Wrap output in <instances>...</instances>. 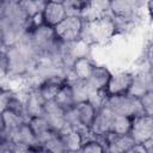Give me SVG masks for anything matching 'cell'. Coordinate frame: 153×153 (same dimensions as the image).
I'll use <instances>...</instances> for the list:
<instances>
[{"label":"cell","instance_id":"29","mask_svg":"<svg viewBox=\"0 0 153 153\" xmlns=\"http://www.w3.org/2000/svg\"><path fill=\"white\" fill-rule=\"evenodd\" d=\"M128 153H152V151H149L143 143H136Z\"/></svg>","mask_w":153,"mask_h":153},{"label":"cell","instance_id":"26","mask_svg":"<svg viewBox=\"0 0 153 153\" xmlns=\"http://www.w3.org/2000/svg\"><path fill=\"white\" fill-rule=\"evenodd\" d=\"M139 100L142 106L143 114L152 116L153 115V91L143 93L141 97H139Z\"/></svg>","mask_w":153,"mask_h":153},{"label":"cell","instance_id":"22","mask_svg":"<svg viewBox=\"0 0 153 153\" xmlns=\"http://www.w3.org/2000/svg\"><path fill=\"white\" fill-rule=\"evenodd\" d=\"M54 102L65 111H67L74 106L75 102H74V97H73V93H72V90H71V86L68 82H66L61 87V90L56 94Z\"/></svg>","mask_w":153,"mask_h":153},{"label":"cell","instance_id":"1","mask_svg":"<svg viewBox=\"0 0 153 153\" xmlns=\"http://www.w3.org/2000/svg\"><path fill=\"white\" fill-rule=\"evenodd\" d=\"M118 35L117 25L111 14H106L90 23H84L81 39L92 44H108Z\"/></svg>","mask_w":153,"mask_h":153},{"label":"cell","instance_id":"12","mask_svg":"<svg viewBox=\"0 0 153 153\" xmlns=\"http://www.w3.org/2000/svg\"><path fill=\"white\" fill-rule=\"evenodd\" d=\"M153 91L152 87V73L151 69H141L139 72L134 73V79H133V84L130 86V90L128 92V94L133 96V97H141L143 93Z\"/></svg>","mask_w":153,"mask_h":153},{"label":"cell","instance_id":"10","mask_svg":"<svg viewBox=\"0 0 153 153\" xmlns=\"http://www.w3.org/2000/svg\"><path fill=\"white\" fill-rule=\"evenodd\" d=\"M134 145V140L129 134L126 135H115L108 134L104 139V146L106 153H128Z\"/></svg>","mask_w":153,"mask_h":153},{"label":"cell","instance_id":"30","mask_svg":"<svg viewBox=\"0 0 153 153\" xmlns=\"http://www.w3.org/2000/svg\"><path fill=\"white\" fill-rule=\"evenodd\" d=\"M8 147H10V143L5 140L2 135H0V153H6Z\"/></svg>","mask_w":153,"mask_h":153},{"label":"cell","instance_id":"4","mask_svg":"<svg viewBox=\"0 0 153 153\" xmlns=\"http://www.w3.org/2000/svg\"><path fill=\"white\" fill-rule=\"evenodd\" d=\"M129 135L135 143H145L153 140V117L149 115H140L131 118Z\"/></svg>","mask_w":153,"mask_h":153},{"label":"cell","instance_id":"34","mask_svg":"<svg viewBox=\"0 0 153 153\" xmlns=\"http://www.w3.org/2000/svg\"><path fill=\"white\" fill-rule=\"evenodd\" d=\"M26 153H35V152H33V149H32V148H30V149H29Z\"/></svg>","mask_w":153,"mask_h":153},{"label":"cell","instance_id":"20","mask_svg":"<svg viewBox=\"0 0 153 153\" xmlns=\"http://www.w3.org/2000/svg\"><path fill=\"white\" fill-rule=\"evenodd\" d=\"M26 122H27L29 127L31 128L32 133L35 134V136L37 139V142H39L41 139H43L48 133H50L53 130L43 116L30 117V118H27Z\"/></svg>","mask_w":153,"mask_h":153},{"label":"cell","instance_id":"14","mask_svg":"<svg viewBox=\"0 0 153 153\" xmlns=\"http://www.w3.org/2000/svg\"><path fill=\"white\" fill-rule=\"evenodd\" d=\"M61 135V139L63 141L66 152H79L84 145V142L86 141V137L82 133L74 130L72 128H69L67 124L66 127L59 133Z\"/></svg>","mask_w":153,"mask_h":153},{"label":"cell","instance_id":"24","mask_svg":"<svg viewBox=\"0 0 153 153\" xmlns=\"http://www.w3.org/2000/svg\"><path fill=\"white\" fill-rule=\"evenodd\" d=\"M79 153H106V152H105V146L102 141L97 139H90L84 142Z\"/></svg>","mask_w":153,"mask_h":153},{"label":"cell","instance_id":"9","mask_svg":"<svg viewBox=\"0 0 153 153\" xmlns=\"http://www.w3.org/2000/svg\"><path fill=\"white\" fill-rule=\"evenodd\" d=\"M96 66V62L90 56H84L75 59L67 73V80L75 79V80H87Z\"/></svg>","mask_w":153,"mask_h":153},{"label":"cell","instance_id":"5","mask_svg":"<svg viewBox=\"0 0 153 153\" xmlns=\"http://www.w3.org/2000/svg\"><path fill=\"white\" fill-rule=\"evenodd\" d=\"M114 112L106 106L103 105L97 110L93 123L90 128V133L92 139H97L104 143V139L108 134H110V126L114 117Z\"/></svg>","mask_w":153,"mask_h":153},{"label":"cell","instance_id":"15","mask_svg":"<svg viewBox=\"0 0 153 153\" xmlns=\"http://www.w3.org/2000/svg\"><path fill=\"white\" fill-rule=\"evenodd\" d=\"M111 71L105 65H97L94 66L90 78L86 80L92 91H105L106 85L111 76Z\"/></svg>","mask_w":153,"mask_h":153},{"label":"cell","instance_id":"25","mask_svg":"<svg viewBox=\"0 0 153 153\" xmlns=\"http://www.w3.org/2000/svg\"><path fill=\"white\" fill-rule=\"evenodd\" d=\"M62 2L66 8L67 16H80L81 10L85 5V1H80V0H67V1L63 0Z\"/></svg>","mask_w":153,"mask_h":153},{"label":"cell","instance_id":"18","mask_svg":"<svg viewBox=\"0 0 153 153\" xmlns=\"http://www.w3.org/2000/svg\"><path fill=\"white\" fill-rule=\"evenodd\" d=\"M67 82L71 86V90H72V93H73V97H74V102L75 103L88 100L90 96L93 92H96V91H92V88L90 87V85L87 84L86 80L69 79V80H67Z\"/></svg>","mask_w":153,"mask_h":153},{"label":"cell","instance_id":"32","mask_svg":"<svg viewBox=\"0 0 153 153\" xmlns=\"http://www.w3.org/2000/svg\"><path fill=\"white\" fill-rule=\"evenodd\" d=\"M33 152H35V153H50L49 151H47V149H45V148H43V147L33 148Z\"/></svg>","mask_w":153,"mask_h":153},{"label":"cell","instance_id":"23","mask_svg":"<svg viewBox=\"0 0 153 153\" xmlns=\"http://www.w3.org/2000/svg\"><path fill=\"white\" fill-rule=\"evenodd\" d=\"M44 0H25V1H19L20 8L25 13L26 18H32L37 14H41L43 12V8L45 6Z\"/></svg>","mask_w":153,"mask_h":153},{"label":"cell","instance_id":"31","mask_svg":"<svg viewBox=\"0 0 153 153\" xmlns=\"http://www.w3.org/2000/svg\"><path fill=\"white\" fill-rule=\"evenodd\" d=\"M6 49L5 47V39H4V32H2V29L0 27V50H4Z\"/></svg>","mask_w":153,"mask_h":153},{"label":"cell","instance_id":"3","mask_svg":"<svg viewBox=\"0 0 153 153\" xmlns=\"http://www.w3.org/2000/svg\"><path fill=\"white\" fill-rule=\"evenodd\" d=\"M84 27V22L80 16H67L55 27V35L59 42L71 43L80 39Z\"/></svg>","mask_w":153,"mask_h":153},{"label":"cell","instance_id":"16","mask_svg":"<svg viewBox=\"0 0 153 153\" xmlns=\"http://www.w3.org/2000/svg\"><path fill=\"white\" fill-rule=\"evenodd\" d=\"M45 102L38 93L36 88H30L26 99H25V115L26 118L35 117V116H42L43 109H44Z\"/></svg>","mask_w":153,"mask_h":153},{"label":"cell","instance_id":"19","mask_svg":"<svg viewBox=\"0 0 153 153\" xmlns=\"http://www.w3.org/2000/svg\"><path fill=\"white\" fill-rule=\"evenodd\" d=\"M1 118H2V123H4V134L16 130L17 128H19L23 123H25L27 121L24 116L17 114L10 109H6L1 114Z\"/></svg>","mask_w":153,"mask_h":153},{"label":"cell","instance_id":"13","mask_svg":"<svg viewBox=\"0 0 153 153\" xmlns=\"http://www.w3.org/2000/svg\"><path fill=\"white\" fill-rule=\"evenodd\" d=\"M110 1H85L80 17L84 23H90L109 14Z\"/></svg>","mask_w":153,"mask_h":153},{"label":"cell","instance_id":"7","mask_svg":"<svg viewBox=\"0 0 153 153\" xmlns=\"http://www.w3.org/2000/svg\"><path fill=\"white\" fill-rule=\"evenodd\" d=\"M67 82V76L65 74H51L45 76L35 88L38 91L44 102L54 100L61 87Z\"/></svg>","mask_w":153,"mask_h":153},{"label":"cell","instance_id":"27","mask_svg":"<svg viewBox=\"0 0 153 153\" xmlns=\"http://www.w3.org/2000/svg\"><path fill=\"white\" fill-rule=\"evenodd\" d=\"M10 75V66H8V57L4 50H0V84L7 79Z\"/></svg>","mask_w":153,"mask_h":153},{"label":"cell","instance_id":"2","mask_svg":"<svg viewBox=\"0 0 153 153\" xmlns=\"http://www.w3.org/2000/svg\"><path fill=\"white\" fill-rule=\"evenodd\" d=\"M104 105H106L114 114L123 115L130 118L145 115L139 98L133 97L128 93L121 96H109Z\"/></svg>","mask_w":153,"mask_h":153},{"label":"cell","instance_id":"6","mask_svg":"<svg viewBox=\"0 0 153 153\" xmlns=\"http://www.w3.org/2000/svg\"><path fill=\"white\" fill-rule=\"evenodd\" d=\"M134 72L131 71H118L111 73L110 80L106 85L105 93L106 96H121L127 94L133 84Z\"/></svg>","mask_w":153,"mask_h":153},{"label":"cell","instance_id":"8","mask_svg":"<svg viewBox=\"0 0 153 153\" xmlns=\"http://www.w3.org/2000/svg\"><path fill=\"white\" fill-rule=\"evenodd\" d=\"M42 116L45 118V121L48 122L50 128L56 133H60L66 127L65 110L61 109L54 100L45 102Z\"/></svg>","mask_w":153,"mask_h":153},{"label":"cell","instance_id":"21","mask_svg":"<svg viewBox=\"0 0 153 153\" xmlns=\"http://www.w3.org/2000/svg\"><path fill=\"white\" fill-rule=\"evenodd\" d=\"M131 127V118L123 116V115H114L111 126H110V134L115 135H126L129 134Z\"/></svg>","mask_w":153,"mask_h":153},{"label":"cell","instance_id":"11","mask_svg":"<svg viewBox=\"0 0 153 153\" xmlns=\"http://www.w3.org/2000/svg\"><path fill=\"white\" fill-rule=\"evenodd\" d=\"M43 22L45 25L55 27L59 23H61L66 17V8L62 1H47L42 12Z\"/></svg>","mask_w":153,"mask_h":153},{"label":"cell","instance_id":"33","mask_svg":"<svg viewBox=\"0 0 153 153\" xmlns=\"http://www.w3.org/2000/svg\"><path fill=\"white\" fill-rule=\"evenodd\" d=\"M4 134V123H2V118H1V114H0V135Z\"/></svg>","mask_w":153,"mask_h":153},{"label":"cell","instance_id":"17","mask_svg":"<svg viewBox=\"0 0 153 153\" xmlns=\"http://www.w3.org/2000/svg\"><path fill=\"white\" fill-rule=\"evenodd\" d=\"M38 147H43L50 153H67L61 135L54 130H51L43 139L39 140Z\"/></svg>","mask_w":153,"mask_h":153},{"label":"cell","instance_id":"28","mask_svg":"<svg viewBox=\"0 0 153 153\" xmlns=\"http://www.w3.org/2000/svg\"><path fill=\"white\" fill-rule=\"evenodd\" d=\"M12 97H13V92L0 86V114H2L8 108V104Z\"/></svg>","mask_w":153,"mask_h":153}]
</instances>
